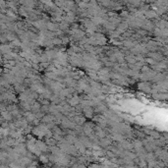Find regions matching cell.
I'll return each instance as SVG.
<instances>
[{
    "label": "cell",
    "mask_w": 168,
    "mask_h": 168,
    "mask_svg": "<svg viewBox=\"0 0 168 168\" xmlns=\"http://www.w3.org/2000/svg\"><path fill=\"white\" fill-rule=\"evenodd\" d=\"M152 85L149 82H140V83H138L137 88H138V90L143 91V93H149L150 91H152Z\"/></svg>",
    "instance_id": "1"
},
{
    "label": "cell",
    "mask_w": 168,
    "mask_h": 168,
    "mask_svg": "<svg viewBox=\"0 0 168 168\" xmlns=\"http://www.w3.org/2000/svg\"><path fill=\"white\" fill-rule=\"evenodd\" d=\"M96 41V45H99V46H105L106 43H107V38L103 34L101 33H95L93 34Z\"/></svg>",
    "instance_id": "2"
},
{
    "label": "cell",
    "mask_w": 168,
    "mask_h": 168,
    "mask_svg": "<svg viewBox=\"0 0 168 168\" xmlns=\"http://www.w3.org/2000/svg\"><path fill=\"white\" fill-rule=\"evenodd\" d=\"M81 96L78 95V93H75V95H73L72 97L70 98V99H67L66 101L68 102V104L70 106H72V107H76L77 105L80 104L81 102Z\"/></svg>",
    "instance_id": "3"
},
{
    "label": "cell",
    "mask_w": 168,
    "mask_h": 168,
    "mask_svg": "<svg viewBox=\"0 0 168 168\" xmlns=\"http://www.w3.org/2000/svg\"><path fill=\"white\" fill-rule=\"evenodd\" d=\"M36 147L40 150L43 154H46V152H48L49 150H48V147H47V145L45 144V143L43 142V141H41V140H36Z\"/></svg>",
    "instance_id": "4"
},
{
    "label": "cell",
    "mask_w": 168,
    "mask_h": 168,
    "mask_svg": "<svg viewBox=\"0 0 168 168\" xmlns=\"http://www.w3.org/2000/svg\"><path fill=\"white\" fill-rule=\"evenodd\" d=\"M59 29V25L58 23H54V22H51L50 20L46 22V31L48 32H52V33H55L56 31Z\"/></svg>",
    "instance_id": "5"
},
{
    "label": "cell",
    "mask_w": 168,
    "mask_h": 168,
    "mask_svg": "<svg viewBox=\"0 0 168 168\" xmlns=\"http://www.w3.org/2000/svg\"><path fill=\"white\" fill-rule=\"evenodd\" d=\"M147 57L154 59L155 62H160L161 60H163L165 57H163V55H162L160 52H149L147 54Z\"/></svg>",
    "instance_id": "6"
},
{
    "label": "cell",
    "mask_w": 168,
    "mask_h": 168,
    "mask_svg": "<svg viewBox=\"0 0 168 168\" xmlns=\"http://www.w3.org/2000/svg\"><path fill=\"white\" fill-rule=\"evenodd\" d=\"M111 145H112V141H111L107 136H106L105 138H103V139H100L99 144H98V145H99L101 149H107V147H110Z\"/></svg>",
    "instance_id": "7"
},
{
    "label": "cell",
    "mask_w": 168,
    "mask_h": 168,
    "mask_svg": "<svg viewBox=\"0 0 168 168\" xmlns=\"http://www.w3.org/2000/svg\"><path fill=\"white\" fill-rule=\"evenodd\" d=\"M93 110H95V112L96 113H98L99 115H103L104 113L106 112V111L108 110V108H107V106H106L104 103L103 102H101L100 104H98V105H96L95 108H93Z\"/></svg>",
    "instance_id": "8"
},
{
    "label": "cell",
    "mask_w": 168,
    "mask_h": 168,
    "mask_svg": "<svg viewBox=\"0 0 168 168\" xmlns=\"http://www.w3.org/2000/svg\"><path fill=\"white\" fill-rule=\"evenodd\" d=\"M83 113L84 115H85V118H91L93 117V114H95V110H93V107H91V106H88V107H85L83 108Z\"/></svg>",
    "instance_id": "9"
},
{
    "label": "cell",
    "mask_w": 168,
    "mask_h": 168,
    "mask_svg": "<svg viewBox=\"0 0 168 168\" xmlns=\"http://www.w3.org/2000/svg\"><path fill=\"white\" fill-rule=\"evenodd\" d=\"M128 29H129V27H128V24L126 23L124 20H123V21L121 22V23L118 25L117 27H116V31H117L118 33L121 34H124Z\"/></svg>",
    "instance_id": "10"
},
{
    "label": "cell",
    "mask_w": 168,
    "mask_h": 168,
    "mask_svg": "<svg viewBox=\"0 0 168 168\" xmlns=\"http://www.w3.org/2000/svg\"><path fill=\"white\" fill-rule=\"evenodd\" d=\"M23 116H24V118L26 119V121L28 123H33L34 121L36 119V115H34L33 112H31V111H26V112H24Z\"/></svg>",
    "instance_id": "11"
},
{
    "label": "cell",
    "mask_w": 168,
    "mask_h": 168,
    "mask_svg": "<svg viewBox=\"0 0 168 168\" xmlns=\"http://www.w3.org/2000/svg\"><path fill=\"white\" fill-rule=\"evenodd\" d=\"M0 115H1V117L3 118V120L6 121V122H12L13 119H14L11 113H10L9 111H7V110L1 111V112H0Z\"/></svg>",
    "instance_id": "12"
},
{
    "label": "cell",
    "mask_w": 168,
    "mask_h": 168,
    "mask_svg": "<svg viewBox=\"0 0 168 168\" xmlns=\"http://www.w3.org/2000/svg\"><path fill=\"white\" fill-rule=\"evenodd\" d=\"M86 75L88 76L90 80H93V81H98V76H97V72L93 69H88L86 70Z\"/></svg>",
    "instance_id": "13"
},
{
    "label": "cell",
    "mask_w": 168,
    "mask_h": 168,
    "mask_svg": "<svg viewBox=\"0 0 168 168\" xmlns=\"http://www.w3.org/2000/svg\"><path fill=\"white\" fill-rule=\"evenodd\" d=\"M54 121H55V118H54L53 115L45 114L40 119V123H43V124H47V123H49V122H54Z\"/></svg>",
    "instance_id": "14"
},
{
    "label": "cell",
    "mask_w": 168,
    "mask_h": 168,
    "mask_svg": "<svg viewBox=\"0 0 168 168\" xmlns=\"http://www.w3.org/2000/svg\"><path fill=\"white\" fill-rule=\"evenodd\" d=\"M12 51L10 44H0V54H6Z\"/></svg>",
    "instance_id": "15"
},
{
    "label": "cell",
    "mask_w": 168,
    "mask_h": 168,
    "mask_svg": "<svg viewBox=\"0 0 168 168\" xmlns=\"http://www.w3.org/2000/svg\"><path fill=\"white\" fill-rule=\"evenodd\" d=\"M125 62L128 64V65H134L136 64V58H135V55H133V54H128V55L125 56Z\"/></svg>",
    "instance_id": "16"
},
{
    "label": "cell",
    "mask_w": 168,
    "mask_h": 168,
    "mask_svg": "<svg viewBox=\"0 0 168 168\" xmlns=\"http://www.w3.org/2000/svg\"><path fill=\"white\" fill-rule=\"evenodd\" d=\"M40 107H41V104L38 102V101H34L33 104L31 105V112H33L34 114L38 111H40Z\"/></svg>",
    "instance_id": "17"
},
{
    "label": "cell",
    "mask_w": 168,
    "mask_h": 168,
    "mask_svg": "<svg viewBox=\"0 0 168 168\" xmlns=\"http://www.w3.org/2000/svg\"><path fill=\"white\" fill-rule=\"evenodd\" d=\"M111 72V69L107 67H102L99 71H97V76H108Z\"/></svg>",
    "instance_id": "18"
},
{
    "label": "cell",
    "mask_w": 168,
    "mask_h": 168,
    "mask_svg": "<svg viewBox=\"0 0 168 168\" xmlns=\"http://www.w3.org/2000/svg\"><path fill=\"white\" fill-rule=\"evenodd\" d=\"M44 78L48 79V80H50V81H56L58 76L53 72H45L44 73Z\"/></svg>",
    "instance_id": "19"
},
{
    "label": "cell",
    "mask_w": 168,
    "mask_h": 168,
    "mask_svg": "<svg viewBox=\"0 0 168 168\" xmlns=\"http://www.w3.org/2000/svg\"><path fill=\"white\" fill-rule=\"evenodd\" d=\"M154 160H156V157L154 152H147L145 154V161L147 162H150V161H154Z\"/></svg>",
    "instance_id": "20"
},
{
    "label": "cell",
    "mask_w": 168,
    "mask_h": 168,
    "mask_svg": "<svg viewBox=\"0 0 168 168\" xmlns=\"http://www.w3.org/2000/svg\"><path fill=\"white\" fill-rule=\"evenodd\" d=\"M44 143L47 145V147H54V145H57V142H56L53 138H48V139H46L45 138V142Z\"/></svg>",
    "instance_id": "21"
},
{
    "label": "cell",
    "mask_w": 168,
    "mask_h": 168,
    "mask_svg": "<svg viewBox=\"0 0 168 168\" xmlns=\"http://www.w3.org/2000/svg\"><path fill=\"white\" fill-rule=\"evenodd\" d=\"M149 136H150V137H152L154 140H159L160 138H161V134L157 132V131H154V130L150 131Z\"/></svg>",
    "instance_id": "22"
},
{
    "label": "cell",
    "mask_w": 168,
    "mask_h": 168,
    "mask_svg": "<svg viewBox=\"0 0 168 168\" xmlns=\"http://www.w3.org/2000/svg\"><path fill=\"white\" fill-rule=\"evenodd\" d=\"M145 65L147 64L149 67H152V66L155 65V64H156L157 62H155L154 59H152V58H149V57H145Z\"/></svg>",
    "instance_id": "23"
},
{
    "label": "cell",
    "mask_w": 168,
    "mask_h": 168,
    "mask_svg": "<svg viewBox=\"0 0 168 168\" xmlns=\"http://www.w3.org/2000/svg\"><path fill=\"white\" fill-rule=\"evenodd\" d=\"M39 160H40L43 163L46 164L49 162V159H48V155L44 154H41L40 155H39Z\"/></svg>",
    "instance_id": "24"
},
{
    "label": "cell",
    "mask_w": 168,
    "mask_h": 168,
    "mask_svg": "<svg viewBox=\"0 0 168 168\" xmlns=\"http://www.w3.org/2000/svg\"><path fill=\"white\" fill-rule=\"evenodd\" d=\"M51 43H52L53 46L55 45H62V43H61V38H54L51 39Z\"/></svg>",
    "instance_id": "25"
},
{
    "label": "cell",
    "mask_w": 168,
    "mask_h": 168,
    "mask_svg": "<svg viewBox=\"0 0 168 168\" xmlns=\"http://www.w3.org/2000/svg\"><path fill=\"white\" fill-rule=\"evenodd\" d=\"M130 14L131 13H129L127 10H122V11H121V13H120V17H121V19L123 18V20H126V19L129 18Z\"/></svg>",
    "instance_id": "26"
},
{
    "label": "cell",
    "mask_w": 168,
    "mask_h": 168,
    "mask_svg": "<svg viewBox=\"0 0 168 168\" xmlns=\"http://www.w3.org/2000/svg\"><path fill=\"white\" fill-rule=\"evenodd\" d=\"M135 58H136V61H137V62L145 63V56L142 55V54H137V55H135Z\"/></svg>",
    "instance_id": "27"
},
{
    "label": "cell",
    "mask_w": 168,
    "mask_h": 168,
    "mask_svg": "<svg viewBox=\"0 0 168 168\" xmlns=\"http://www.w3.org/2000/svg\"><path fill=\"white\" fill-rule=\"evenodd\" d=\"M18 14L20 15V16H22V17H28V12H26L25 11V9L23 8V7H20L19 10H18Z\"/></svg>",
    "instance_id": "28"
},
{
    "label": "cell",
    "mask_w": 168,
    "mask_h": 168,
    "mask_svg": "<svg viewBox=\"0 0 168 168\" xmlns=\"http://www.w3.org/2000/svg\"><path fill=\"white\" fill-rule=\"evenodd\" d=\"M40 111L43 113L44 115H45V114H49V105H41Z\"/></svg>",
    "instance_id": "29"
},
{
    "label": "cell",
    "mask_w": 168,
    "mask_h": 168,
    "mask_svg": "<svg viewBox=\"0 0 168 168\" xmlns=\"http://www.w3.org/2000/svg\"><path fill=\"white\" fill-rule=\"evenodd\" d=\"M140 71H141V73H149V71H152V68H150L149 65H145H145L141 68Z\"/></svg>",
    "instance_id": "30"
},
{
    "label": "cell",
    "mask_w": 168,
    "mask_h": 168,
    "mask_svg": "<svg viewBox=\"0 0 168 168\" xmlns=\"http://www.w3.org/2000/svg\"><path fill=\"white\" fill-rule=\"evenodd\" d=\"M61 43H62V45H67V44L70 43V39H69L68 36H64L61 38Z\"/></svg>",
    "instance_id": "31"
},
{
    "label": "cell",
    "mask_w": 168,
    "mask_h": 168,
    "mask_svg": "<svg viewBox=\"0 0 168 168\" xmlns=\"http://www.w3.org/2000/svg\"><path fill=\"white\" fill-rule=\"evenodd\" d=\"M109 43H112V44H114V45H116V46H121V45H122V43L119 41V40H117V39H110Z\"/></svg>",
    "instance_id": "32"
},
{
    "label": "cell",
    "mask_w": 168,
    "mask_h": 168,
    "mask_svg": "<svg viewBox=\"0 0 168 168\" xmlns=\"http://www.w3.org/2000/svg\"><path fill=\"white\" fill-rule=\"evenodd\" d=\"M105 154L107 155V156L109 157L110 159H111V158H114V157H117L114 154H113L112 152H110V150H106V152H105Z\"/></svg>",
    "instance_id": "33"
},
{
    "label": "cell",
    "mask_w": 168,
    "mask_h": 168,
    "mask_svg": "<svg viewBox=\"0 0 168 168\" xmlns=\"http://www.w3.org/2000/svg\"><path fill=\"white\" fill-rule=\"evenodd\" d=\"M39 103H40L41 105H50V101L48 99H45V98H43V99H41L39 101Z\"/></svg>",
    "instance_id": "34"
},
{
    "label": "cell",
    "mask_w": 168,
    "mask_h": 168,
    "mask_svg": "<svg viewBox=\"0 0 168 168\" xmlns=\"http://www.w3.org/2000/svg\"><path fill=\"white\" fill-rule=\"evenodd\" d=\"M34 115H36V119H39V120H40L41 118H43V116H44V114H43V112H41V111H38V112L34 113Z\"/></svg>",
    "instance_id": "35"
},
{
    "label": "cell",
    "mask_w": 168,
    "mask_h": 168,
    "mask_svg": "<svg viewBox=\"0 0 168 168\" xmlns=\"http://www.w3.org/2000/svg\"><path fill=\"white\" fill-rule=\"evenodd\" d=\"M5 6H6V2L4 1H0V9L1 10H5Z\"/></svg>",
    "instance_id": "36"
},
{
    "label": "cell",
    "mask_w": 168,
    "mask_h": 168,
    "mask_svg": "<svg viewBox=\"0 0 168 168\" xmlns=\"http://www.w3.org/2000/svg\"><path fill=\"white\" fill-rule=\"evenodd\" d=\"M32 124L34 125V126H38L39 124H40V120H39V119H36L33 123H32Z\"/></svg>",
    "instance_id": "37"
},
{
    "label": "cell",
    "mask_w": 168,
    "mask_h": 168,
    "mask_svg": "<svg viewBox=\"0 0 168 168\" xmlns=\"http://www.w3.org/2000/svg\"><path fill=\"white\" fill-rule=\"evenodd\" d=\"M115 98H117V99L123 98V95H122V93H115Z\"/></svg>",
    "instance_id": "38"
},
{
    "label": "cell",
    "mask_w": 168,
    "mask_h": 168,
    "mask_svg": "<svg viewBox=\"0 0 168 168\" xmlns=\"http://www.w3.org/2000/svg\"><path fill=\"white\" fill-rule=\"evenodd\" d=\"M0 64H3V58H2L1 54H0Z\"/></svg>",
    "instance_id": "39"
},
{
    "label": "cell",
    "mask_w": 168,
    "mask_h": 168,
    "mask_svg": "<svg viewBox=\"0 0 168 168\" xmlns=\"http://www.w3.org/2000/svg\"><path fill=\"white\" fill-rule=\"evenodd\" d=\"M2 74H3V69L0 67V76H2Z\"/></svg>",
    "instance_id": "40"
},
{
    "label": "cell",
    "mask_w": 168,
    "mask_h": 168,
    "mask_svg": "<svg viewBox=\"0 0 168 168\" xmlns=\"http://www.w3.org/2000/svg\"><path fill=\"white\" fill-rule=\"evenodd\" d=\"M0 141H1V137H0Z\"/></svg>",
    "instance_id": "41"
},
{
    "label": "cell",
    "mask_w": 168,
    "mask_h": 168,
    "mask_svg": "<svg viewBox=\"0 0 168 168\" xmlns=\"http://www.w3.org/2000/svg\"><path fill=\"white\" fill-rule=\"evenodd\" d=\"M43 168H46V167H43Z\"/></svg>",
    "instance_id": "42"
}]
</instances>
